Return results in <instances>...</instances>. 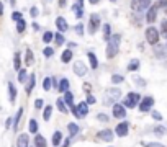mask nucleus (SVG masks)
Listing matches in <instances>:
<instances>
[{
    "label": "nucleus",
    "mask_w": 167,
    "mask_h": 147,
    "mask_svg": "<svg viewBox=\"0 0 167 147\" xmlns=\"http://www.w3.org/2000/svg\"><path fill=\"white\" fill-rule=\"evenodd\" d=\"M118 46H120V36L118 34H113L110 39H108L107 44V57H115L118 54Z\"/></svg>",
    "instance_id": "1"
},
{
    "label": "nucleus",
    "mask_w": 167,
    "mask_h": 147,
    "mask_svg": "<svg viewBox=\"0 0 167 147\" xmlns=\"http://www.w3.org/2000/svg\"><path fill=\"white\" fill-rule=\"evenodd\" d=\"M138 101H141V97L138 93H134V92H131V93H128L126 95V98H125V103H123V105H125L126 108H136L138 106Z\"/></svg>",
    "instance_id": "2"
},
{
    "label": "nucleus",
    "mask_w": 167,
    "mask_h": 147,
    "mask_svg": "<svg viewBox=\"0 0 167 147\" xmlns=\"http://www.w3.org/2000/svg\"><path fill=\"white\" fill-rule=\"evenodd\" d=\"M87 105H89L87 101H82V103H79L77 106H72V113H74V116L76 118H84L85 114H89V108H87Z\"/></svg>",
    "instance_id": "3"
},
{
    "label": "nucleus",
    "mask_w": 167,
    "mask_h": 147,
    "mask_svg": "<svg viewBox=\"0 0 167 147\" xmlns=\"http://www.w3.org/2000/svg\"><path fill=\"white\" fill-rule=\"evenodd\" d=\"M146 39H148L149 44H152V46H156V44L159 43V31L154 26H149L146 29Z\"/></svg>",
    "instance_id": "4"
},
{
    "label": "nucleus",
    "mask_w": 167,
    "mask_h": 147,
    "mask_svg": "<svg viewBox=\"0 0 167 147\" xmlns=\"http://www.w3.org/2000/svg\"><path fill=\"white\" fill-rule=\"evenodd\" d=\"M120 97H121V92L118 90V88H112V90H107V93H105V101H103V103L110 105V103L117 101Z\"/></svg>",
    "instance_id": "5"
},
{
    "label": "nucleus",
    "mask_w": 167,
    "mask_h": 147,
    "mask_svg": "<svg viewBox=\"0 0 167 147\" xmlns=\"http://www.w3.org/2000/svg\"><path fill=\"white\" fill-rule=\"evenodd\" d=\"M98 26H100V17L97 13H93V15H90V20H89V33H95L97 29H98Z\"/></svg>",
    "instance_id": "6"
},
{
    "label": "nucleus",
    "mask_w": 167,
    "mask_h": 147,
    "mask_svg": "<svg viewBox=\"0 0 167 147\" xmlns=\"http://www.w3.org/2000/svg\"><path fill=\"white\" fill-rule=\"evenodd\" d=\"M151 3V0H131V8L134 12H141L144 8H148Z\"/></svg>",
    "instance_id": "7"
},
{
    "label": "nucleus",
    "mask_w": 167,
    "mask_h": 147,
    "mask_svg": "<svg viewBox=\"0 0 167 147\" xmlns=\"http://www.w3.org/2000/svg\"><path fill=\"white\" fill-rule=\"evenodd\" d=\"M115 132H117V136L125 137V136L128 134V132H129V123H126V121L120 123L118 126H117V129H115Z\"/></svg>",
    "instance_id": "8"
},
{
    "label": "nucleus",
    "mask_w": 167,
    "mask_h": 147,
    "mask_svg": "<svg viewBox=\"0 0 167 147\" xmlns=\"http://www.w3.org/2000/svg\"><path fill=\"white\" fill-rule=\"evenodd\" d=\"M152 105H154V98L152 97H144L141 100V103H139V109L141 111H149Z\"/></svg>",
    "instance_id": "9"
},
{
    "label": "nucleus",
    "mask_w": 167,
    "mask_h": 147,
    "mask_svg": "<svg viewBox=\"0 0 167 147\" xmlns=\"http://www.w3.org/2000/svg\"><path fill=\"white\" fill-rule=\"evenodd\" d=\"M157 7L156 3L151 7V8L148 10V15H146V20H148V23H156V18H157Z\"/></svg>",
    "instance_id": "10"
},
{
    "label": "nucleus",
    "mask_w": 167,
    "mask_h": 147,
    "mask_svg": "<svg viewBox=\"0 0 167 147\" xmlns=\"http://www.w3.org/2000/svg\"><path fill=\"white\" fill-rule=\"evenodd\" d=\"M113 116L115 118H125L126 111H125V105H120V103H115L113 105Z\"/></svg>",
    "instance_id": "11"
},
{
    "label": "nucleus",
    "mask_w": 167,
    "mask_h": 147,
    "mask_svg": "<svg viewBox=\"0 0 167 147\" xmlns=\"http://www.w3.org/2000/svg\"><path fill=\"white\" fill-rule=\"evenodd\" d=\"M56 26H57V29H59L61 33H66L67 28H69V25H67V21H66L64 17H57L56 18Z\"/></svg>",
    "instance_id": "12"
},
{
    "label": "nucleus",
    "mask_w": 167,
    "mask_h": 147,
    "mask_svg": "<svg viewBox=\"0 0 167 147\" xmlns=\"http://www.w3.org/2000/svg\"><path fill=\"white\" fill-rule=\"evenodd\" d=\"M74 72L77 74L79 77H84L85 74H87V67L84 65V62H76L74 64Z\"/></svg>",
    "instance_id": "13"
},
{
    "label": "nucleus",
    "mask_w": 167,
    "mask_h": 147,
    "mask_svg": "<svg viewBox=\"0 0 167 147\" xmlns=\"http://www.w3.org/2000/svg\"><path fill=\"white\" fill-rule=\"evenodd\" d=\"M98 137L103 139L105 142H110V141H113V132L110 129H103L102 132H98Z\"/></svg>",
    "instance_id": "14"
},
{
    "label": "nucleus",
    "mask_w": 167,
    "mask_h": 147,
    "mask_svg": "<svg viewBox=\"0 0 167 147\" xmlns=\"http://www.w3.org/2000/svg\"><path fill=\"white\" fill-rule=\"evenodd\" d=\"M28 134H20L18 141H17V147H28Z\"/></svg>",
    "instance_id": "15"
},
{
    "label": "nucleus",
    "mask_w": 167,
    "mask_h": 147,
    "mask_svg": "<svg viewBox=\"0 0 167 147\" xmlns=\"http://www.w3.org/2000/svg\"><path fill=\"white\" fill-rule=\"evenodd\" d=\"M56 105H57V109H59L61 113L67 114V103L64 101V98H59V100L56 101Z\"/></svg>",
    "instance_id": "16"
},
{
    "label": "nucleus",
    "mask_w": 167,
    "mask_h": 147,
    "mask_svg": "<svg viewBox=\"0 0 167 147\" xmlns=\"http://www.w3.org/2000/svg\"><path fill=\"white\" fill-rule=\"evenodd\" d=\"M61 93H66L67 90H69V80L67 79H62L61 82H59V88H57Z\"/></svg>",
    "instance_id": "17"
},
{
    "label": "nucleus",
    "mask_w": 167,
    "mask_h": 147,
    "mask_svg": "<svg viewBox=\"0 0 167 147\" xmlns=\"http://www.w3.org/2000/svg\"><path fill=\"white\" fill-rule=\"evenodd\" d=\"M87 57H89V61H90V67L92 69H97L98 67V61H97V57L93 53H87Z\"/></svg>",
    "instance_id": "18"
},
{
    "label": "nucleus",
    "mask_w": 167,
    "mask_h": 147,
    "mask_svg": "<svg viewBox=\"0 0 167 147\" xmlns=\"http://www.w3.org/2000/svg\"><path fill=\"white\" fill-rule=\"evenodd\" d=\"M34 145H36V147H46V139L43 137L41 134H36V137H34Z\"/></svg>",
    "instance_id": "19"
},
{
    "label": "nucleus",
    "mask_w": 167,
    "mask_h": 147,
    "mask_svg": "<svg viewBox=\"0 0 167 147\" xmlns=\"http://www.w3.org/2000/svg\"><path fill=\"white\" fill-rule=\"evenodd\" d=\"M70 59H72V51L70 49H66L62 53V56H61V61L64 62V64H67V62H70Z\"/></svg>",
    "instance_id": "20"
},
{
    "label": "nucleus",
    "mask_w": 167,
    "mask_h": 147,
    "mask_svg": "<svg viewBox=\"0 0 167 147\" xmlns=\"http://www.w3.org/2000/svg\"><path fill=\"white\" fill-rule=\"evenodd\" d=\"M8 93H10V101L13 103L15 98H17V88H15V85H13L12 82H8Z\"/></svg>",
    "instance_id": "21"
},
{
    "label": "nucleus",
    "mask_w": 167,
    "mask_h": 147,
    "mask_svg": "<svg viewBox=\"0 0 167 147\" xmlns=\"http://www.w3.org/2000/svg\"><path fill=\"white\" fill-rule=\"evenodd\" d=\"M72 10H74V13H76V17L79 18V20H81L82 17H84V12H82V3H76L74 7H72Z\"/></svg>",
    "instance_id": "22"
},
{
    "label": "nucleus",
    "mask_w": 167,
    "mask_h": 147,
    "mask_svg": "<svg viewBox=\"0 0 167 147\" xmlns=\"http://www.w3.org/2000/svg\"><path fill=\"white\" fill-rule=\"evenodd\" d=\"M21 114H23V108H18V111L15 114V121H13V129H18V123L21 119Z\"/></svg>",
    "instance_id": "23"
},
{
    "label": "nucleus",
    "mask_w": 167,
    "mask_h": 147,
    "mask_svg": "<svg viewBox=\"0 0 167 147\" xmlns=\"http://www.w3.org/2000/svg\"><path fill=\"white\" fill-rule=\"evenodd\" d=\"M51 114H53V106H51V105L44 106V113H43V118H44V121H49V119H51Z\"/></svg>",
    "instance_id": "24"
},
{
    "label": "nucleus",
    "mask_w": 167,
    "mask_h": 147,
    "mask_svg": "<svg viewBox=\"0 0 167 147\" xmlns=\"http://www.w3.org/2000/svg\"><path fill=\"white\" fill-rule=\"evenodd\" d=\"M34 82H36V77L34 75H30V82H28V85H26V93L30 95L31 92H33V88H34Z\"/></svg>",
    "instance_id": "25"
},
{
    "label": "nucleus",
    "mask_w": 167,
    "mask_h": 147,
    "mask_svg": "<svg viewBox=\"0 0 167 147\" xmlns=\"http://www.w3.org/2000/svg\"><path fill=\"white\" fill-rule=\"evenodd\" d=\"M33 62H34V57H33L31 49H26V59H25V64H26V65H33Z\"/></svg>",
    "instance_id": "26"
},
{
    "label": "nucleus",
    "mask_w": 167,
    "mask_h": 147,
    "mask_svg": "<svg viewBox=\"0 0 167 147\" xmlns=\"http://www.w3.org/2000/svg\"><path fill=\"white\" fill-rule=\"evenodd\" d=\"M72 100H74V97H72V93L67 90L66 93H64V101L67 103V106H74V101H72Z\"/></svg>",
    "instance_id": "27"
},
{
    "label": "nucleus",
    "mask_w": 167,
    "mask_h": 147,
    "mask_svg": "<svg viewBox=\"0 0 167 147\" xmlns=\"http://www.w3.org/2000/svg\"><path fill=\"white\" fill-rule=\"evenodd\" d=\"M13 67H15V70H20L21 67V59L18 53H15V56H13Z\"/></svg>",
    "instance_id": "28"
},
{
    "label": "nucleus",
    "mask_w": 167,
    "mask_h": 147,
    "mask_svg": "<svg viewBox=\"0 0 167 147\" xmlns=\"http://www.w3.org/2000/svg\"><path fill=\"white\" fill-rule=\"evenodd\" d=\"M26 77H28V72H26L25 69H20V70H18V82L25 84V82H26Z\"/></svg>",
    "instance_id": "29"
},
{
    "label": "nucleus",
    "mask_w": 167,
    "mask_h": 147,
    "mask_svg": "<svg viewBox=\"0 0 167 147\" xmlns=\"http://www.w3.org/2000/svg\"><path fill=\"white\" fill-rule=\"evenodd\" d=\"M61 141H62V134H61L59 131H56L54 136H53V145H59Z\"/></svg>",
    "instance_id": "30"
},
{
    "label": "nucleus",
    "mask_w": 167,
    "mask_h": 147,
    "mask_svg": "<svg viewBox=\"0 0 167 147\" xmlns=\"http://www.w3.org/2000/svg\"><path fill=\"white\" fill-rule=\"evenodd\" d=\"M67 129H69V134H70V136H76L77 132H79V126H77L76 123H69Z\"/></svg>",
    "instance_id": "31"
},
{
    "label": "nucleus",
    "mask_w": 167,
    "mask_h": 147,
    "mask_svg": "<svg viewBox=\"0 0 167 147\" xmlns=\"http://www.w3.org/2000/svg\"><path fill=\"white\" fill-rule=\"evenodd\" d=\"M25 29H26V23H25V20L21 18V20L17 21V31H18V33H23Z\"/></svg>",
    "instance_id": "32"
},
{
    "label": "nucleus",
    "mask_w": 167,
    "mask_h": 147,
    "mask_svg": "<svg viewBox=\"0 0 167 147\" xmlns=\"http://www.w3.org/2000/svg\"><path fill=\"white\" fill-rule=\"evenodd\" d=\"M28 129H30V132H33V134H36L38 132V123H36V119H30V124H28Z\"/></svg>",
    "instance_id": "33"
},
{
    "label": "nucleus",
    "mask_w": 167,
    "mask_h": 147,
    "mask_svg": "<svg viewBox=\"0 0 167 147\" xmlns=\"http://www.w3.org/2000/svg\"><path fill=\"white\" fill-rule=\"evenodd\" d=\"M51 85H53V79L51 77H46L44 80H43V88L48 92V90H51Z\"/></svg>",
    "instance_id": "34"
},
{
    "label": "nucleus",
    "mask_w": 167,
    "mask_h": 147,
    "mask_svg": "<svg viewBox=\"0 0 167 147\" xmlns=\"http://www.w3.org/2000/svg\"><path fill=\"white\" fill-rule=\"evenodd\" d=\"M138 67H139V61L138 59H133L131 61V64H128V70H138Z\"/></svg>",
    "instance_id": "35"
},
{
    "label": "nucleus",
    "mask_w": 167,
    "mask_h": 147,
    "mask_svg": "<svg viewBox=\"0 0 167 147\" xmlns=\"http://www.w3.org/2000/svg\"><path fill=\"white\" fill-rule=\"evenodd\" d=\"M53 39H54V34L51 31H46L44 34H43V41H44V43H51Z\"/></svg>",
    "instance_id": "36"
},
{
    "label": "nucleus",
    "mask_w": 167,
    "mask_h": 147,
    "mask_svg": "<svg viewBox=\"0 0 167 147\" xmlns=\"http://www.w3.org/2000/svg\"><path fill=\"white\" fill-rule=\"evenodd\" d=\"M54 41H56V44H57V46H61V44L64 43V34L59 31V33H57V34H54Z\"/></svg>",
    "instance_id": "37"
},
{
    "label": "nucleus",
    "mask_w": 167,
    "mask_h": 147,
    "mask_svg": "<svg viewBox=\"0 0 167 147\" xmlns=\"http://www.w3.org/2000/svg\"><path fill=\"white\" fill-rule=\"evenodd\" d=\"M103 33H105V36H103V38H105L107 41L112 38V36H110V26H108V25H105V26H103Z\"/></svg>",
    "instance_id": "38"
},
{
    "label": "nucleus",
    "mask_w": 167,
    "mask_h": 147,
    "mask_svg": "<svg viewBox=\"0 0 167 147\" xmlns=\"http://www.w3.org/2000/svg\"><path fill=\"white\" fill-rule=\"evenodd\" d=\"M112 82H113V84H121V82H123V77L118 75V74H115V75L112 77Z\"/></svg>",
    "instance_id": "39"
},
{
    "label": "nucleus",
    "mask_w": 167,
    "mask_h": 147,
    "mask_svg": "<svg viewBox=\"0 0 167 147\" xmlns=\"http://www.w3.org/2000/svg\"><path fill=\"white\" fill-rule=\"evenodd\" d=\"M43 54H44L46 57H51L54 54V49H51V48H44V51H43Z\"/></svg>",
    "instance_id": "40"
},
{
    "label": "nucleus",
    "mask_w": 167,
    "mask_h": 147,
    "mask_svg": "<svg viewBox=\"0 0 167 147\" xmlns=\"http://www.w3.org/2000/svg\"><path fill=\"white\" fill-rule=\"evenodd\" d=\"M144 147H165V145L159 144V142H146V144H144Z\"/></svg>",
    "instance_id": "41"
},
{
    "label": "nucleus",
    "mask_w": 167,
    "mask_h": 147,
    "mask_svg": "<svg viewBox=\"0 0 167 147\" xmlns=\"http://www.w3.org/2000/svg\"><path fill=\"white\" fill-rule=\"evenodd\" d=\"M161 31H162V33L167 36V20H164L162 23H161Z\"/></svg>",
    "instance_id": "42"
},
{
    "label": "nucleus",
    "mask_w": 167,
    "mask_h": 147,
    "mask_svg": "<svg viewBox=\"0 0 167 147\" xmlns=\"http://www.w3.org/2000/svg\"><path fill=\"white\" fill-rule=\"evenodd\" d=\"M12 18L15 20V21L21 20V13H20V12H13V13H12Z\"/></svg>",
    "instance_id": "43"
},
{
    "label": "nucleus",
    "mask_w": 167,
    "mask_h": 147,
    "mask_svg": "<svg viewBox=\"0 0 167 147\" xmlns=\"http://www.w3.org/2000/svg\"><path fill=\"white\" fill-rule=\"evenodd\" d=\"M152 118H154V119H157V121H161V119H162V114L159 113V111H152Z\"/></svg>",
    "instance_id": "44"
},
{
    "label": "nucleus",
    "mask_w": 167,
    "mask_h": 147,
    "mask_svg": "<svg viewBox=\"0 0 167 147\" xmlns=\"http://www.w3.org/2000/svg\"><path fill=\"white\" fill-rule=\"evenodd\" d=\"M156 7H157V8H161V7H167V0H157Z\"/></svg>",
    "instance_id": "45"
},
{
    "label": "nucleus",
    "mask_w": 167,
    "mask_h": 147,
    "mask_svg": "<svg viewBox=\"0 0 167 147\" xmlns=\"http://www.w3.org/2000/svg\"><path fill=\"white\" fill-rule=\"evenodd\" d=\"M87 103H89V105H93V103H97L95 97H92V95L89 93V97H87Z\"/></svg>",
    "instance_id": "46"
},
{
    "label": "nucleus",
    "mask_w": 167,
    "mask_h": 147,
    "mask_svg": "<svg viewBox=\"0 0 167 147\" xmlns=\"http://www.w3.org/2000/svg\"><path fill=\"white\" fill-rule=\"evenodd\" d=\"M43 105H44V103H43V100H41V98H38V100L34 101V106L38 108V109H41V108H43Z\"/></svg>",
    "instance_id": "47"
},
{
    "label": "nucleus",
    "mask_w": 167,
    "mask_h": 147,
    "mask_svg": "<svg viewBox=\"0 0 167 147\" xmlns=\"http://www.w3.org/2000/svg\"><path fill=\"white\" fill-rule=\"evenodd\" d=\"M76 31L79 33V36H82V34H84V28H82V25H81V23H79V25L76 26Z\"/></svg>",
    "instance_id": "48"
},
{
    "label": "nucleus",
    "mask_w": 167,
    "mask_h": 147,
    "mask_svg": "<svg viewBox=\"0 0 167 147\" xmlns=\"http://www.w3.org/2000/svg\"><path fill=\"white\" fill-rule=\"evenodd\" d=\"M82 87H84V92H87V93H90V90H92V85H90V84H87V82H85V84H84Z\"/></svg>",
    "instance_id": "49"
},
{
    "label": "nucleus",
    "mask_w": 167,
    "mask_h": 147,
    "mask_svg": "<svg viewBox=\"0 0 167 147\" xmlns=\"http://www.w3.org/2000/svg\"><path fill=\"white\" fill-rule=\"evenodd\" d=\"M98 119H100V121H103V123H107V121H108V118H107L105 114H98Z\"/></svg>",
    "instance_id": "50"
},
{
    "label": "nucleus",
    "mask_w": 167,
    "mask_h": 147,
    "mask_svg": "<svg viewBox=\"0 0 167 147\" xmlns=\"http://www.w3.org/2000/svg\"><path fill=\"white\" fill-rule=\"evenodd\" d=\"M30 13H31V17H36V15H38V8H36V7H33Z\"/></svg>",
    "instance_id": "51"
},
{
    "label": "nucleus",
    "mask_w": 167,
    "mask_h": 147,
    "mask_svg": "<svg viewBox=\"0 0 167 147\" xmlns=\"http://www.w3.org/2000/svg\"><path fill=\"white\" fill-rule=\"evenodd\" d=\"M156 132H157V134H161V136H162V134H164V128H162V126H159V128L156 129Z\"/></svg>",
    "instance_id": "52"
},
{
    "label": "nucleus",
    "mask_w": 167,
    "mask_h": 147,
    "mask_svg": "<svg viewBox=\"0 0 167 147\" xmlns=\"http://www.w3.org/2000/svg\"><path fill=\"white\" fill-rule=\"evenodd\" d=\"M62 147H69V139H64V144H62Z\"/></svg>",
    "instance_id": "53"
},
{
    "label": "nucleus",
    "mask_w": 167,
    "mask_h": 147,
    "mask_svg": "<svg viewBox=\"0 0 167 147\" xmlns=\"http://www.w3.org/2000/svg\"><path fill=\"white\" fill-rule=\"evenodd\" d=\"M66 2H67V0H59V7H64V5H66Z\"/></svg>",
    "instance_id": "54"
},
{
    "label": "nucleus",
    "mask_w": 167,
    "mask_h": 147,
    "mask_svg": "<svg viewBox=\"0 0 167 147\" xmlns=\"http://www.w3.org/2000/svg\"><path fill=\"white\" fill-rule=\"evenodd\" d=\"M0 15H3V5H2V2H0Z\"/></svg>",
    "instance_id": "55"
},
{
    "label": "nucleus",
    "mask_w": 167,
    "mask_h": 147,
    "mask_svg": "<svg viewBox=\"0 0 167 147\" xmlns=\"http://www.w3.org/2000/svg\"><path fill=\"white\" fill-rule=\"evenodd\" d=\"M89 2H90L92 5H95V3H98V0H89Z\"/></svg>",
    "instance_id": "56"
},
{
    "label": "nucleus",
    "mask_w": 167,
    "mask_h": 147,
    "mask_svg": "<svg viewBox=\"0 0 167 147\" xmlns=\"http://www.w3.org/2000/svg\"><path fill=\"white\" fill-rule=\"evenodd\" d=\"M15 2H17V0H10V3H12V5H15Z\"/></svg>",
    "instance_id": "57"
},
{
    "label": "nucleus",
    "mask_w": 167,
    "mask_h": 147,
    "mask_svg": "<svg viewBox=\"0 0 167 147\" xmlns=\"http://www.w3.org/2000/svg\"><path fill=\"white\" fill-rule=\"evenodd\" d=\"M165 15H167V7H165Z\"/></svg>",
    "instance_id": "58"
},
{
    "label": "nucleus",
    "mask_w": 167,
    "mask_h": 147,
    "mask_svg": "<svg viewBox=\"0 0 167 147\" xmlns=\"http://www.w3.org/2000/svg\"><path fill=\"white\" fill-rule=\"evenodd\" d=\"M112 2H115V0H112Z\"/></svg>",
    "instance_id": "59"
}]
</instances>
